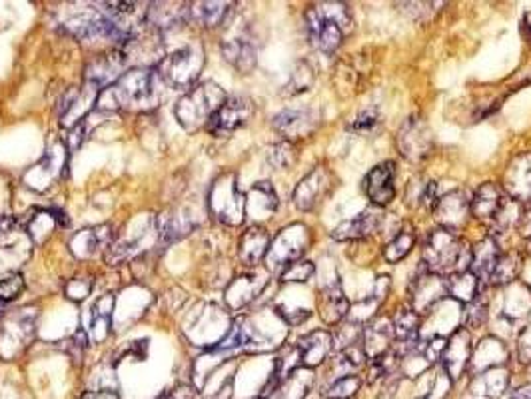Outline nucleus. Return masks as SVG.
I'll return each mask as SVG.
<instances>
[{"label":"nucleus","instance_id":"864d4df0","mask_svg":"<svg viewBox=\"0 0 531 399\" xmlns=\"http://www.w3.org/2000/svg\"><path fill=\"white\" fill-rule=\"evenodd\" d=\"M486 318H488V306H483L481 302L473 300L470 303V311H467V324L478 327L486 322Z\"/></svg>","mask_w":531,"mask_h":399},{"label":"nucleus","instance_id":"e433bc0d","mask_svg":"<svg viewBox=\"0 0 531 399\" xmlns=\"http://www.w3.org/2000/svg\"><path fill=\"white\" fill-rule=\"evenodd\" d=\"M57 224L58 222L57 216H54V210H33V214H28L25 232L36 246H42L52 236Z\"/></svg>","mask_w":531,"mask_h":399},{"label":"nucleus","instance_id":"f8f14e48","mask_svg":"<svg viewBox=\"0 0 531 399\" xmlns=\"http://www.w3.org/2000/svg\"><path fill=\"white\" fill-rule=\"evenodd\" d=\"M128 66L130 62L122 46H112L111 50L100 52L88 60V65L84 68V82L95 84L96 88L103 90L119 81Z\"/></svg>","mask_w":531,"mask_h":399},{"label":"nucleus","instance_id":"f03ea898","mask_svg":"<svg viewBox=\"0 0 531 399\" xmlns=\"http://www.w3.org/2000/svg\"><path fill=\"white\" fill-rule=\"evenodd\" d=\"M308 41L319 52L334 54L354 33V14L346 3H316L310 4L306 14Z\"/></svg>","mask_w":531,"mask_h":399},{"label":"nucleus","instance_id":"dca6fc26","mask_svg":"<svg viewBox=\"0 0 531 399\" xmlns=\"http://www.w3.org/2000/svg\"><path fill=\"white\" fill-rule=\"evenodd\" d=\"M310 244V232L306 226L294 224L290 228H286L278 234L274 244H270L268 249V264L272 268H280V265H290L300 260V256L306 252Z\"/></svg>","mask_w":531,"mask_h":399},{"label":"nucleus","instance_id":"7ed1b4c3","mask_svg":"<svg viewBox=\"0 0 531 399\" xmlns=\"http://www.w3.org/2000/svg\"><path fill=\"white\" fill-rule=\"evenodd\" d=\"M472 252L456 232L434 230L424 246V268L437 276L443 273H462L470 270Z\"/></svg>","mask_w":531,"mask_h":399},{"label":"nucleus","instance_id":"37998d69","mask_svg":"<svg viewBox=\"0 0 531 399\" xmlns=\"http://www.w3.org/2000/svg\"><path fill=\"white\" fill-rule=\"evenodd\" d=\"M358 62H360V58H356V54L351 57L350 60L343 62L342 66H338V74H335V78H342V81H348L350 82V88L354 92H360L364 90V78L368 74H362L360 73V66H358Z\"/></svg>","mask_w":531,"mask_h":399},{"label":"nucleus","instance_id":"09e8293b","mask_svg":"<svg viewBox=\"0 0 531 399\" xmlns=\"http://www.w3.org/2000/svg\"><path fill=\"white\" fill-rule=\"evenodd\" d=\"M314 82V73H312V68L306 65V62H300L298 66L294 68L290 82H288V92L292 94H300L304 90H308V86Z\"/></svg>","mask_w":531,"mask_h":399},{"label":"nucleus","instance_id":"c756f323","mask_svg":"<svg viewBox=\"0 0 531 399\" xmlns=\"http://www.w3.org/2000/svg\"><path fill=\"white\" fill-rule=\"evenodd\" d=\"M264 284L266 280L260 273H242V276L234 280L228 289H226V303H228L232 310L244 308L246 303L252 302L254 297L262 292Z\"/></svg>","mask_w":531,"mask_h":399},{"label":"nucleus","instance_id":"3c124183","mask_svg":"<svg viewBox=\"0 0 531 399\" xmlns=\"http://www.w3.org/2000/svg\"><path fill=\"white\" fill-rule=\"evenodd\" d=\"M446 346H448L446 340L435 338L421 348V354L426 356L427 362H440V359L443 357V351H446Z\"/></svg>","mask_w":531,"mask_h":399},{"label":"nucleus","instance_id":"a19ab883","mask_svg":"<svg viewBox=\"0 0 531 399\" xmlns=\"http://www.w3.org/2000/svg\"><path fill=\"white\" fill-rule=\"evenodd\" d=\"M362 381L358 375H343V378L335 380L330 387L322 391L326 399H351L358 391H360Z\"/></svg>","mask_w":531,"mask_h":399},{"label":"nucleus","instance_id":"f3484780","mask_svg":"<svg viewBox=\"0 0 531 399\" xmlns=\"http://www.w3.org/2000/svg\"><path fill=\"white\" fill-rule=\"evenodd\" d=\"M322 122V114L314 108H292V111H282L274 116L272 127L286 138V142H298V140L310 138L318 130Z\"/></svg>","mask_w":531,"mask_h":399},{"label":"nucleus","instance_id":"7c9ffc66","mask_svg":"<svg viewBox=\"0 0 531 399\" xmlns=\"http://www.w3.org/2000/svg\"><path fill=\"white\" fill-rule=\"evenodd\" d=\"M234 3H189V25L218 28L230 19Z\"/></svg>","mask_w":531,"mask_h":399},{"label":"nucleus","instance_id":"4c0bfd02","mask_svg":"<svg viewBox=\"0 0 531 399\" xmlns=\"http://www.w3.org/2000/svg\"><path fill=\"white\" fill-rule=\"evenodd\" d=\"M448 286V295L456 297L459 302L472 303L473 300H478V292H480V280L478 276L467 270L462 273H454L450 280H446Z\"/></svg>","mask_w":531,"mask_h":399},{"label":"nucleus","instance_id":"a211bd4d","mask_svg":"<svg viewBox=\"0 0 531 399\" xmlns=\"http://www.w3.org/2000/svg\"><path fill=\"white\" fill-rule=\"evenodd\" d=\"M432 212L443 230L458 232L464 228L472 214V200L464 190H451L443 196L437 194Z\"/></svg>","mask_w":531,"mask_h":399},{"label":"nucleus","instance_id":"5fc2aeb1","mask_svg":"<svg viewBox=\"0 0 531 399\" xmlns=\"http://www.w3.org/2000/svg\"><path fill=\"white\" fill-rule=\"evenodd\" d=\"M160 399H196V389L190 383H181L174 389H170L168 394H164Z\"/></svg>","mask_w":531,"mask_h":399},{"label":"nucleus","instance_id":"13d9d810","mask_svg":"<svg viewBox=\"0 0 531 399\" xmlns=\"http://www.w3.org/2000/svg\"><path fill=\"white\" fill-rule=\"evenodd\" d=\"M3 310H4V303H0V318H3Z\"/></svg>","mask_w":531,"mask_h":399},{"label":"nucleus","instance_id":"a878e982","mask_svg":"<svg viewBox=\"0 0 531 399\" xmlns=\"http://www.w3.org/2000/svg\"><path fill=\"white\" fill-rule=\"evenodd\" d=\"M112 310H114V295L103 294L92 303L88 310V340L100 343L108 338L112 324Z\"/></svg>","mask_w":531,"mask_h":399},{"label":"nucleus","instance_id":"72a5a7b5","mask_svg":"<svg viewBox=\"0 0 531 399\" xmlns=\"http://www.w3.org/2000/svg\"><path fill=\"white\" fill-rule=\"evenodd\" d=\"M319 311H322V319L327 326H338L350 314V302L343 295L340 284L324 289L322 297H319Z\"/></svg>","mask_w":531,"mask_h":399},{"label":"nucleus","instance_id":"412c9836","mask_svg":"<svg viewBox=\"0 0 531 399\" xmlns=\"http://www.w3.org/2000/svg\"><path fill=\"white\" fill-rule=\"evenodd\" d=\"M364 192L372 204L388 206L396 196V164L381 162L364 180Z\"/></svg>","mask_w":531,"mask_h":399},{"label":"nucleus","instance_id":"ddd939ff","mask_svg":"<svg viewBox=\"0 0 531 399\" xmlns=\"http://www.w3.org/2000/svg\"><path fill=\"white\" fill-rule=\"evenodd\" d=\"M254 116V103L246 96H228L226 103L218 108L210 119L206 130L216 138L230 136L232 132L246 127Z\"/></svg>","mask_w":531,"mask_h":399},{"label":"nucleus","instance_id":"4be33fe9","mask_svg":"<svg viewBox=\"0 0 531 399\" xmlns=\"http://www.w3.org/2000/svg\"><path fill=\"white\" fill-rule=\"evenodd\" d=\"M502 188L512 200L531 202V152L519 154L512 160Z\"/></svg>","mask_w":531,"mask_h":399},{"label":"nucleus","instance_id":"cd10ccee","mask_svg":"<svg viewBox=\"0 0 531 399\" xmlns=\"http://www.w3.org/2000/svg\"><path fill=\"white\" fill-rule=\"evenodd\" d=\"M364 351L370 359L389 351V343L396 340L394 324L388 318L370 319L364 330Z\"/></svg>","mask_w":531,"mask_h":399},{"label":"nucleus","instance_id":"4d7b16f0","mask_svg":"<svg viewBox=\"0 0 531 399\" xmlns=\"http://www.w3.org/2000/svg\"><path fill=\"white\" fill-rule=\"evenodd\" d=\"M512 399H531V383H529V386H523L519 389H515L512 394Z\"/></svg>","mask_w":531,"mask_h":399},{"label":"nucleus","instance_id":"58836bf2","mask_svg":"<svg viewBox=\"0 0 531 399\" xmlns=\"http://www.w3.org/2000/svg\"><path fill=\"white\" fill-rule=\"evenodd\" d=\"M413 246H416V234L412 230H402L392 242L386 244L384 257L389 264H397L412 252Z\"/></svg>","mask_w":531,"mask_h":399},{"label":"nucleus","instance_id":"a18cd8bd","mask_svg":"<svg viewBox=\"0 0 531 399\" xmlns=\"http://www.w3.org/2000/svg\"><path fill=\"white\" fill-rule=\"evenodd\" d=\"M316 265L310 260H298L290 265H286L282 272V281H296V284H302V281H308L312 276H314Z\"/></svg>","mask_w":531,"mask_h":399},{"label":"nucleus","instance_id":"ea45409f","mask_svg":"<svg viewBox=\"0 0 531 399\" xmlns=\"http://www.w3.org/2000/svg\"><path fill=\"white\" fill-rule=\"evenodd\" d=\"M519 270H521L519 256L499 254L497 262H496V268L489 276V281H494V284H510L512 280L518 278Z\"/></svg>","mask_w":531,"mask_h":399},{"label":"nucleus","instance_id":"2f4dec72","mask_svg":"<svg viewBox=\"0 0 531 399\" xmlns=\"http://www.w3.org/2000/svg\"><path fill=\"white\" fill-rule=\"evenodd\" d=\"M381 220H384V214L378 212V210H368V212L360 214L354 220H348L340 224L338 228L332 232L334 240H362L366 236H370V234L376 232L380 228Z\"/></svg>","mask_w":531,"mask_h":399},{"label":"nucleus","instance_id":"79ce46f5","mask_svg":"<svg viewBox=\"0 0 531 399\" xmlns=\"http://www.w3.org/2000/svg\"><path fill=\"white\" fill-rule=\"evenodd\" d=\"M296 160H298V152H296V146L292 142L284 140V142L268 148V162L278 170L290 168Z\"/></svg>","mask_w":531,"mask_h":399},{"label":"nucleus","instance_id":"9d476101","mask_svg":"<svg viewBox=\"0 0 531 399\" xmlns=\"http://www.w3.org/2000/svg\"><path fill=\"white\" fill-rule=\"evenodd\" d=\"M36 311L25 308L0 318V359H17L35 338Z\"/></svg>","mask_w":531,"mask_h":399},{"label":"nucleus","instance_id":"aec40b11","mask_svg":"<svg viewBox=\"0 0 531 399\" xmlns=\"http://www.w3.org/2000/svg\"><path fill=\"white\" fill-rule=\"evenodd\" d=\"M114 226H92V228H84L74 234L73 240H70V252H73L78 260H92V257H96L100 252H106V249L114 244Z\"/></svg>","mask_w":531,"mask_h":399},{"label":"nucleus","instance_id":"f257e3e1","mask_svg":"<svg viewBox=\"0 0 531 399\" xmlns=\"http://www.w3.org/2000/svg\"><path fill=\"white\" fill-rule=\"evenodd\" d=\"M162 81L156 68H128L114 84L100 90L96 111L148 112L160 104Z\"/></svg>","mask_w":531,"mask_h":399},{"label":"nucleus","instance_id":"5701e85b","mask_svg":"<svg viewBox=\"0 0 531 399\" xmlns=\"http://www.w3.org/2000/svg\"><path fill=\"white\" fill-rule=\"evenodd\" d=\"M146 22L162 35L166 30L189 25V3H150L146 11Z\"/></svg>","mask_w":531,"mask_h":399},{"label":"nucleus","instance_id":"6ab92c4d","mask_svg":"<svg viewBox=\"0 0 531 399\" xmlns=\"http://www.w3.org/2000/svg\"><path fill=\"white\" fill-rule=\"evenodd\" d=\"M448 295V286L446 280L437 273L427 272L421 268L419 276L412 281L410 286V300H412V310L418 316H426L432 311L434 306H437L443 297Z\"/></svg>","mask_w":531,"mask_h":399},{"label":"nucleus","instance_id":"b1692460","mask_svg":"<svg viewBox=\"0 0 531 399\" xmlns=\"http://www.w3.org/2000/svg\"><path fill=\"white\" fill-rule=\"evenodd\" d=\"M222 57L226 58L230 66H234L242 74L252 73L258 60V50L252 42V38L246 35H238L232 38H226L222 42Z\"/></svg>","mask_w":531,"mask_h":399},{"label":"nucleus","instance_id":"1a4fd4ad","mask_svg":"<svg viewBox=\"0 0 531 399\" xmlns=\"http://www.w3.org/2000/svg\"><path fill=\"white\" fill-rule=\"evenodd\" d=\"M62 28L68 35L76 36L78 41H108L112 42V46H122L130 36L98 9H88L74 14V17L62 22Z\"/></svg>","mask_w":531,"mask_h":399},{"label":"nucleus","instance_id":"8fccbe9b","mask_svg":"<svg viewBox=\"0 0 531 399\" xmlns=\"http://www.w3.org/2000/svg\"><path fill=\"white\" fill-rule=\"evenodd\" d=\"M378 124H380L378 111L376 108H368V111H364L356 116L350 128L358 132V134H370V132L378 128Z\"/></svg>","mask_w":531,"mask_h":399},{"label":"nucleus","instance_id":"0eeeda50","mask_svg":"<svg viewBox=\"0 0 531 399\" xmlns=\"http://www.w3.org/2000/svg\"><path fill=\"white\" fill-rule=\"evenodd\" d=\"M68 158L70 150L66 142L62 140H54L52 144L46 148L42 158L36 164H33L28 170L22 174V184L35 192H46L52 186H57L66 174L68 168Z\"/></svg>","mask_w":531,"mask_h":399},{"label":"nucleus","instance_id":"c85d7f7f","mask_svg":"<svg viewBox=\"0 0 531 399\" xmlns=\"http://www.w3.org/2000/svg\"><path fill=\"white\" fill-rule=\"evenodd\" d=\"M278 210V196L270 182H258L246 196V216L254 220H268Z\"/></svg>","mask_w":531,"mask_h":399},{"label":"nucleus","instance_id":"423d86ee","mask_svg":"<svg viewBox=\"0 0 531 399\" xmlns=\"http://www.w3.org/2000/svg\"><path fill=\"white\" fill-rule=\"evenodd\" d=\"M206 208L214 220L226 226H240L246 220V196L240 192L234 172H224L210 184Z\"/></svg>","mask_w":531,"mask_h":399},{"label":"nucleus","instance_id":"2eb2a0df","mask_svg":"<svg viewBox=\"0 0 531 399\" xmlns=\"http://www.w3.org/2000/svg\"><path fill=\"white\" fill-rule=\"evenodd\" d=\"M98 94L100 88L90 82H82L81 86H74V88H68L62 94L58 106V120L62 127L73 128L78 122L86 120V114L95 111Z\"/></svg>","mask_w":531,"mask_h":399},{"label":"nucleus","instance_id":"393cba45","mask_svg":"<svg viewBox=\"0 0 531 399\" xmlns=\"http://www.w3.org/2000/svg\"><path fill=\"white\" fill-rule=\"evenodd\" d=\"M332 346H334L332 335L324 330H316L298 340L296 351H298V359L302 365L316 367L326 362L327 356H330V351H332Z\"/></svg>","mask_w":531,"mask_h":399},{"label":"nucleus","instance_id":"bb28decb","mask_svg":"<svg viewBox=\"0 0 531 399\" xmlns=\"http://www.w3.org/2000/svg\"><path fill=\"white\" fill-rule=\"evenodd\" d=\"M270 234L260 226H252L248 228L238 242V257L244 265H256L260 264L262 257L268 256L270 249Z\"/></svg>","mask_w":531,"mask_h":399},{"label":"nucleus","instance_id":"9b49d317","mask_svg":"<svg viewBox=\"0 0 531 399\" xmlns=\"http://www.w3.org/2000/svg\"><path fill=\"white\" fill-rule=\"evenodd\" d=\"M396 142L397 150H400L404 158L413 164L427 160L435 150V140L432 130H429L427 122L419 119V116H412V119L402 124Z\"/></svg>","mask_w":531,"mask_h":399},{"label":"nucleus","instance_id":"20e7f679","mask_svg":"<svg viewBox=\"0 0 531 399\" xmlns=\"http://www.w3.org/2000/svg\"><path fill=\"white\" fill-rule=\"evenodd\" d=\"M226 92L216 82H200L190 88L174 106L176 120L186 132L206 128L218 108L226 103Z\"/></svg>","mask_w":531,"mask_h":399},{"label":"nucleus","instance_id":"6e6552de","mask_svg":"<svg viewBox=\"0 0 531 399\" xmlns=\"http://www.w3.org/2000/svg\"><path fill=\"white\" fill-rule=\"evenodd\" d=\"M513 202L515 200L505 194L502 186L494 182L481 184L472 198V216L488 226L507 228L512 222L518 220V216H513Z\"/></svg>","mask_w":531,"mask_h":399},{"label":"nucleus","instance_id":"49530a36","mask_svg":"<svg viewBox=\"0 0 531 399\" xmlns=\"http://www.w3.org/2000/svg\"><path fill=\"white\" fill-rule=\"evenodd\" d=\"M400 6L416 22H427L440 12V6H443V3H404Z\"/></svg>","mask_w":531,"mask_h":399},{"label":"nucleus","instance_id":"603ef678","mask_svg":"<svg viewBox=\"0 0 531 399\" xmlns=\"http://www.w3.org/2000/svg\"><path fill=\"white\" fill-rule=\"evenodd\" d=\"M19 230V220L14 216H0V248L9 242Z\"/></svg>","mask_w":531,"mask_h":399},{"label":"nucleus","instance_id":"6e6d98bb","mask_svg":"<svg viewBox=\"0 0 531 399\" xmlns=\"http://www.w3.org/2000/svg\"><path fill=\"white\" fill-rule=\"evenodd\" d=\"M81 399H120V394L114 387H96L84 391Z\"/></svg>","mask_w":531,"mask_h":399},{"label":"nucleus","instance_id":"f704fd0d","mask_svg":"<svg viewBox=\"0 0 531 399\" xmlns=\"http://www.w3.org/2000/svg\"><path fill=\"white\" fill-rule=\"evenodd\" d=\"M499 254L502 252H499L496 240H491V238L481 240L480 244L472 249L470 272L473 273V276H478V280L480 278L489 280L491 272H494V268H496Z\"/></svg>","mask_w":531,"mask_h":399},{"label":"nucleus","instance_id":"4468645a","mask_svg":"<svg viewBox=\"0 0 531 399\" xmlns=\"http://www.w3.org/2000/svg\"><path fill=\"white\" fill-rule=\"evenodd\" d=\"M334 188V172L327 166H316L294 190V204L302 212H312V210H316L332 194Z\"/></svg>","mask_w":531,"mask_h":399},{"label":"nucleus","instance_id":"473e14b6","mask_svg":"<svg viewBox=\"0 0 531 399\" xmlns=\"http://www.w3.org/2000/svg\"><path fill=\"white\" fill-rule=\"evenodd\" d=\"M442 359H446V370L450 378L458 380L464 373L467 362H470V338H467L466 330H458L454 338L448 341Z\"/></svg>","mask_w":531,"mask_h":399},{"label":"nucleus","instance_id":"c03bdc74","mask_svg":"<svg viewBox=\"0 0 531 399\" xmlns=\"http://www.w3.org/2000/svg\"><path fill=\"white\" fill-rule=\"evenodd\" d=\"M22 292H25V278L20 273H11V276L0 280V303H4V306L20 297Z\"/></svg>","mask_w":531,"mask_h":399},{"label":"nucleus","instance_id":"39448f33","mask_svg":"<svg viewBox=\"0 0 531 399\" xmlns=\"http://www.w3.org/2000/svg\"><path fill=\"white\" fill-rule=\"evenodd\" d=\"M206 65V52L198 41L181 46L174 52H168L156 66L162 84L174 90H190Z\"/></svg>","mask_w":531,"mask_h":399},{"label":"nucleus","instance_id":"de8ad7c7","mask_svg":"<svg viewBox=\"0 0 531 399\" xmlns=\"http://www.w3.org/2000/svg\"><path fill=\"white\" fill-rule=\"evenodd\" d=\"M92 288H95V280L88 276H78L68 281L65 294L70 302H84L92 294Z\"/></svg>","mask_w":531,"mask_h":399},{"label":"nucleus","instance_id":"c9c22d12","mask_svg":"<svg viewBox=\"0 0 531 399\" xmlns=\"http://www.w3.org/2000/svg\"><path fill=\"white\" fill-rule=\"evenodd\" d=\"M394 335L400 348L410 351L418 343V330H419V316L413 310H400L394 318Z\"/></svg>","mask_w":531,"mask_h":399}]
</instances>
